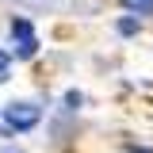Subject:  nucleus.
Segmentation results:
<instances>
[{
	"instance_id": "obj_7",
	"label": "nucleus",
	"mask_w": 153,
	"mask_h": 153,
	"mask_svg": "<svg viewBox=\"0 0 153 153\" xmlns=\"http://www.w3.org/2000/svg\"><path fill=\"white\" fill-rule=\"evenodd\" d=\"M126 153H153V146H146V142H126Z\"/></svg>"
},
{
	"instance_id": "obj_3",
	"label": "nucleus",
	"mask_w": 153,
	"mask_h": 153,
	"mask_svg": "<svg viewBox=\"0 0 153 153\" xmlns=\"http://www.w3.org/2000/svg\"><path fill=\"white\" fill-rule=\"evenodd\" d=\"M115 35L119 38H138L142 35V27H146V19H138V16H130V12H123V16H115Z\"/></svg>"
},
{
	"instance_id": "obj_4",
	"label": "nucleus",
	"mask_w": 153,
	"mask_h": 153,
	"mask_svg": "<svg viewBox=\"0 0 153 153\" xmlns=\"http://www.w3.org/2000/svg\"><path fill=\"white\" fill-rule=\"evenodd\" d=\"M119 8L130 12V16H138V19H149L153 16V0H119Z\"/></svg>"
},
{
	"instance_id": "obj_1",
	"label": "nucleus",
	"mask_w": 153,
	"mask_h": 153,
	"mask_svg": "<svg viewBox=\"0 0 153 153\" xmlns=\"http://www.w3.org/2000/svg\"><path fill=\"white\" fill-rule=\"evenodd\" d=\"M38 50H42V42H38V31L31 23V16L16 12L8 19V54H12V61H35Z\"/></svg>"
},
{
	"instance_id": "obj_8",
	"label": "nucleus",
	"mask_w": 153,
	"mask_h": 153,
	"mask_svg": "<svg viewBox=\"0 0 153 153\" xmlns=\"http://www.w3.org/2000/svg\"><path fill=\"white\" fill-rule=\"evenodd\" d=\"M0 138H8V126H4V103H0Z\"/></svg>"
},
{
	"instance_id": "obj_2",
	"label": "nucleus",
	"mask_w": 153,
	"mask_h": 153,
	"mask_svg": "<svg viewBox=\"0 0 153 153\" xmlns=\"http://www.w3.org/2000/svg\"><path fill=\"white\" fill-rule=\"evenodd\" d=\"M42 103L35 100H12V103H4V126H8V138H16V134H31L42 123Z\"/></svg>"
},
{
	"instance_id": "obj_6",
	"label": "nucleus",
	"mask_w": 153,
	"mask_h": 153,
	"mask_svg": "<svg viewBox=\"0 0 153 153\" xmlns=\"http://www.w3.org/2000/svg\"><path fill=\"white\" fill-rule=\"evenodd\" d=\"M12 69H16V61H12V54H8V46H0V84L12 80Z\"/></svg>"
},
{
	"instance_id": "obj_5",
	"label": "nucleus",
	"mask_w": 153,
	"mask_h": 153,
	"mask_svg": "<svg viewBox=\"0 0 153 153\" xmlns=\"http://www.w3.org/2000/svg\"><path fill=\"white\" fill-rule=\"evenodd\" d=\"M80 107H84V92H76V88H69V92L61 96V111H65V115H76Z\"/></svg>"
},
{
	"instance_id": "obj_9",
	"label": "nucleus",
	"mask_w": 153,
	"mask_h": 153,
	"mask_svg": "<svg viewBox=\"0 0 153 153\" xmlns=\"http://www.w3.org/2000/svg\"><path fill=\"white\" fill-rule=\"evenodd\" d=\"M0 153H19V149H0Z\"/></svg>"
}]
</instances>
